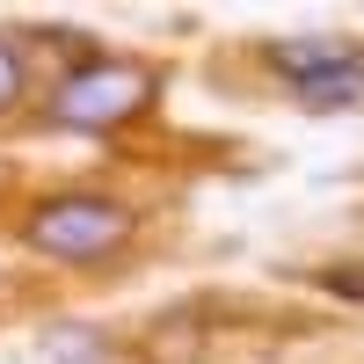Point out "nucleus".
<instances>
[{
	"label": "nucleus",
	"mask_w": 364,
	"mask_h": 364,
	"mask_svg": "<svg viewBox=\"0 0 364 364\" xmlns=\"http://www.w3.org/2000/svg\"><path fill=\"white\" fill-rule=\"evenodd\" d=\"M29 248L51 255V262H102L132 240V211L109 204V197H51L29 211Z\"/></svg>",
	"instance_id": "f257e3e1"
},
{
	"label": "nucleus",
	"mask_w": 364,
	"mask_h": 364,
	"mask_svg": "<svg viewBox=\"0 0 364 364\" xmlns=\"http://www.w3.org/2000/svg\"><path fill=\"white\" fill-rule=\"evenodd\" d=\"M154 95V73L124 66V58H87L58 80L51 95V124H73V132H109V124H132Z\"/></svg>",
	"instance_id": "f03ea898"
},
{
	"label": "nucleus",
	"mask_w": 364,
	"mask_h": 364,
	"mask_svg": "<svg viewBox=\"0 0 364 364\" xmlns=\"http://www.w3.org/2000/svg\"><path fill=\"white\" fill-rule=\"evenodd\" d=\"M269 66H277L291 87H314V80H328V73L357 66V51H350L343 37H284V44H269Z\"/></svg>",
	"instance_id": "7ed1b4c3"
},
{
	"label": "nucleus",
	"mask_w": 364,
	"mask_h": 364,
	"mask_svg": "<svg viewBox=\"0 0 364 364\" xmlns=\"http://www.w3.org/2000/svg\"><path fill=\"white\" fill-rule=\"evenodd\" d=\"M314 109H343V102H357L364 95V58L357 66H343V73H328V80H314V87H299Z\"/></svg>",
	"instance_id": "20e7f679"
},
{
	"label": "nucleus",
	"mask_w": 364,
	"mask_h": 364,
	"mask_svg": "<svg viewBox=\"0 0 364 364\" xmlns=\"http://www.w3.org/2000/svg\"><path fill=\"white\" fill-rule=\"evenodd\" d=\"M15 95H22V51H15L8 37H0V109H8Z\"/></svg>",
	"instance_id": "39448f33"
},
{
	"label": "nucleus",
	"mask_w": 364,
	"mask_h": 364,
	"mask_svg": "<svg viewBox=\"0 0 364 364\" xmlns=\"http://www.w3.org/2000/svg\"><path fill=\"white\" fill-rule=\"evenodd\" d=\"M328 291H343V299H364V269H328Z\"/></svg>",
	"instance_id": "423d86ee"
}]
</instances>
